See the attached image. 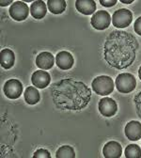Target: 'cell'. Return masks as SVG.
Segmentation results:
<instances>
[{"label":"cell","instance_id":"8","mask_svg":"<svg viewBox=\"0 0 141 158\" xmlns=\"http://www.w3.org/2000/svg\"><path fill=\"white\" fill-rule=\"evenodd\" d=\"M3 90L9 99H17L23 93V85L17 79H10L5 83Z\"/></svg>","mask_w":141,"mask_h":158},{"label":"cell","instance_id":"25","mask_svg":"<svg viewBox=\"0 0 141 158\" xmlns=\"http://www.w3.org/2000/svg\"><path fill=\"white\" fill-rule=\"evenodd\" d=\"M117 0H100L101 5H103L104 7H113L117 4Z\"/></svg>","mask_w":141,"mask_h":158},{"label":"cell","instance_id":"4","mask_svg":"<svg viewBox=\"0 0 141 158\" xmlns=\"http://www.w3.org/2000/svg\"><path fill=\"white\" fill-rule=\"evenodd\" d=\"M116 88L122 93H130L132 92L136 86V80L133 74L131 73H120L116 78Z\"/></svg>","mask_w":141,"mask_h":158},{"label":"cell","instance_id":"21","mask_svg":"<svg viewBox=\"0 0 141 158\" xmlns=\"http://www.w3.org/2000/svg\"><path fill=\"white\" fill-rule=\"evenodd\" d=\"M125 157L126 158H140L141 157V149L136 144H130L125 149Z\"/></svg>","mask_w":141,"mask_h":158},{"label":"cell","instance_id":"24","mask_svg":"<svg viewBox=\"0 0 141 158\" xmlns=\"http://www.w3.org/2000/svg\"><path fill=\"white\" fill-rule=\"evenodd\" d=\"M134 29L136 34L141 36V16L135 20V22L134 24Z\"/></svg>","mask_w":141,"mask_h":158},{"label":"cell","instance_id":"27","mask_svg":"<svg viewBox=\"0 0 141 158\" xmlns=\"http://www.w3.org/2000/svg\"><path fill=\"white\" fill-rule=\"evenodd\" d=\"M122 3H123V4H131V3H133L134 2V0H131V1H124V0H122L120 1Z\"/></svg>","mask_w":141,"mask_h":158},{"label":"cell","instance_id":"1","mask_svg":"<svg viewBox=\"0 0 141 158\" xmlns=\"http://www.w3.org/2000/svg\"><path fill=\"white\" fill-rule=\"evenodd\" d=\"M138 49L139 44L133 34L114 30L106 39L104 58L112 68L123 70L134 63Z\"/></svg>","mask_w":141,"mask_h":158},{"label":"cell","instance_id":"3","mask_svg":"<svg viewBox=\"0 0 141 158\" xmlns=\"http://www.w3.org/2000/svg\"><path fill=\"white\" fill-rule=\"evenodd\" d=\"M92 89L96 94L101 96H106L114 90V81L107 75H100L93 79L91 83Z\"/></svg>","mask_w":141,"mask_h":158},{"label":"cell","instance_id":"16","mask_svg":"<svg viewBox=\"0 0 141 158\" xmlns=\"http://www.w3.org/2000/svg\"><path fill=\"white\" fill-rule=\"evenodd\" d=\"M47 12L46 4L42 0L34 1L30 6V13L35 19H43Z\"/></svg>","mask_w":141,"mask_h":158},{"label":"cell","instance_id":"28","mask_svg":"<svg viewBox=\"0 0 141 158\" xmlns=\"http://www.w3.org/2000/svg\"><path fill=\"white\" fill-rule=\"evenodd\" d=\"M138 77H139V79L141 80V66H140V68L138 70Z\"/></svg>","mask_w":141,"mask_h":158},{"label":"cell","instance_id":"10","mask_svg":"<svg viewBox=\"0 0 141 158\" xmlns=\"http://www.w3.org/2000/svg\"><path fill=\"white\" fill-rule=\"evenodd\" d=\"M31 82L34 87L38 89H44L50 84L51 77L47 72H44V70H38L32 73Z\"/></svg>","mask_w":141,"mask_h":158},{"label":"cell","instance_id":"7","mask_svg":"<svg viewBox=\"0 0 141 158\" xmlns=\"http://www.w3.org/2000/svg\"><path fill=\"white\" fill-rule=\"evenodd\" d=\"M10 15L15 21H24L28 17L30 9L23 1H15L10 8Z\"/></svg>","mask_w":141,"mask_h":158},{"label":"cell","instance_id":"12","mask_svg":"<svg viewBox=\"0 0 141 158\" xmlns=\"http://www.w3.org/2000/svg\"><path fill=\"white\" fill-rule=\"evenodd\" d=\"M124 132L129 140L136 141L141 138V123L137 121H132L126 124Z\"/></svg>","mask_w":141,"mask_h":158},{"label":"cell","instance_id":"6","mask_svg":"<svg viewBox=\"0 0 141 158\" xmlns=\"http://www.w3.org/2000/svg\"><path fill=\"white\" fill-rule=\"evenodd\" d=\"M90 24L92 27L97 30H105L108 28V27L111 24L110 14L106 10L96 11L91 17Z\"/></svg>","mask_w":141,"mask_h":158},{"label":"cell","instance_id":"11","mask_svg":"<svg viewBox=\"0 0 141 158\" xmlns=\"http://www.w3.org/2000/svg\"><path fill=\"white\" fill-rule=\"evenodd\" d=\"M56 64L61 70H69L74 64L73 55L67 51H61L56 56Z\"/></svg>","mask_w":141,"mask_h":158},{"label":"cell","instance_id":"13","mask_svg":"<svg viewBox=\"0 0 141 158\" xmlns=\"http://www.w3.org/2000/svg\"><path fill=\"white\" fill-rule=\"evenodd\" d=\"M55 64V57L50 52H43L36 57V65L42 70H50Z\"/></svg>","mask_w":141,"mask_h":158},{"label":"cell","instance_id":"18","mask_svg":"<svg viewBox=\"0 0 141 158\" xmlns=\"http://www.w3.org/2000/svg\"><path fill=\"white\" fill-rule=\"evenodd\" d=\"M25 100L28 105H36L39 102L41 95H39V90L35 87H28L24 93Z\"/></svg>","mask_w":141,"mask_h":158},{"label":"cell","instance_id":"19","mask_svg":"<svg viewBox=\"0 0 141 158\" xmlns=\"http://www.w3.org/2000/svg\"><path fill=\"white\" fill-rule=\"evenodd\" d=\"M65 0H48L47 7L49 10L54 14H61L66 10Z\"/></svg>","mask_w":141,"mask_h":158},{"label":"cell","instance_id":"20","mask_svg":"<svg viewBox=\"0 0 141 158\" xmlns=\"http://www.w3.org/2000/svg\"><path fill=\"white\" fill-rule=\"evenodd\" d=\"M56 158H74L75 152L73 147L69 145H64L56 151Z\"/></svg>","mask_w":141,"mask_h":158},{"label":"cell","instance_id":"9","mask_svg":"<svg viewBox=\"0 0 141 158\" xmlns=\"http://www.w3.org/2000/svg\"><path fill=\"white\" fill-rule=\"evenodd\" d=\"M98 108L101 114L104 117H107V118L113 117L118 111L117 103L109 97H105L101 99L99 102Z\"/></svg>","mask_w":141,"mask_h":158},{"label":"cell","instance_id":"2","mask_svg":"<svg viewBox=\"0 0 141 158\" xmlns=\"http://www.w3.org/2000/svg\"><path fill=\"white\" fill-rule=\"evenodd\" d=\"M55 106L61 110H81L91 99V89L83 82L73 78L61 79L51 88Z\"/></svg>","mask_w":141,"mask_h":158},{"label":"cell","instance_id":"22","mask_svg":"<svg viewBox=\"0 0 141 158\" xmlns=\"http://www.w3.org/2000/svg\"><path fill=\"white\" fill-rule=\"evenodd\" d=\"M134 102H135V106L136 114L141 118V90L135 96Z\"/></svg>","mask_w":141,"mask_h":158},{"label":"cell","instance_id":"14","mask_svg":"<svg viewBox=\"0 0 141 158\" xmlns=\"http://www.w3.org/2000/svg\"><path fill=\"white\" fill-rule=\"evenodd\" d=\"M122 153V148L117 141L107 142L103 149V154L106 158H119Z\"/></svg>","mask_w":141,"mask_h":158},{"label":"cell","instance_id":"23","mask_svg":"<svg viewBox=\"0 0 141 158\" xmlns=\"http://www.w3.org/2000/svg\"><path fill=\"white\" fill-rule=\"evenodd\" d=\"M33 157L34 158H50L51 157V154L45 149H39V150H37L34 152Z\"/></svg>","mask_w":141,"mask_h":158},{"label":"cell","instance_id":"26","mask_svg":"<svg viewBox=\"0 0 141 158\" xmlns=\"http://www.w3.org/2000/svg\"><path fill=\"white\" fill-rule=\"evenodd\" d=\"M11 3H13L11 0H10V1H1V2H0V5H1L2 7H5V6H8L9 4H11Z\"/></svg>","mask_w":141,"mask_h":158},{"label":"cell","instance_id":"15","mask_svg":"<svg viewBox=\"0 0 141 158\" xmlns=\"http://www.w3.org/2000/svg\"><path fill=\"white\" fill-rule=\"evenodd\" d=\"M75 8L80 13L90 15L96 11V2L93 0H77L75 1Z\"/></svg>","mask_w":141,"mask_h":158},{"label":"cell","instance_id":"5","mask_svg":"<svg viewBox=\"0 0 141 158\" xmlns=\"http://www.w3.org/2000/svg\"><path fill=\"white\" fill-rule=\"evenodd\" d=\"M133 21V14L129 10L119 9L112 15V24L118 28H124L130 26Z\"/></svg>","mask_w":141,"mask_h":158},{"label":"cell","instance_id":"17","mask_svg":"<svg viewBox=\"0 0 141 158\" xmlns=\"http://www.w3.org/2000/svg\"><path fill=\"white\" fill-rule=\"evenodd\" d=\"M15 62V55L10 49H3L1 51V66L4 69H10Z\"/></svg>","mask_w":141,"mask_h":158}]
</instances>
